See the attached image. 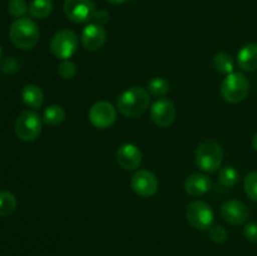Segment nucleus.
<instances>
[{
  "label": "nucleus",
  "mask_w": 257,
  "mask_h": 256,
  "mask_svg": "<svg viewBox=\"0 0 257 256\" xmlns=\"http://www.w3.org/2000/svg\"><path fill=\"white\" fill-rule=\"evenodd\" d=\"M150 92L142 87H132L124 90L117 99V110L127 118L142 115L150 108Z\"/></svg>",
  "instance_id": "nucleus-1"
},
{
  "label": "nucleus",
  "mask_w": 257,
  "mask_h": 256,
  "mask_svg": "<svg viewBox=\"0 0 257 256\" xmlns=\"http://www.w3.org/2000/svg\"><path fill=\"white\" fill-rule=\"evenodd\" d=\"M9 37L15 47L23 50H29L39 42V29L29 18H19L10 27Z\"/></svg>",
  "instance_id": "nucleus-2"
},
{
  "label": "nucleus",
  "mask_w": 257,
  "mask_h": 256,
  "mask_svg": "<svg viewBox=\"0 0 257 256\" xmlns=\"http://www.w3.org/2000/svg\"><path fill=\"white\" fill-rule=\"evenodd\" d=\"M196 165L206 173H215L221 168L223 151L220 143L213 140H205L198 145L195 155Z\"/></svg>",
  "instance_id": "nucleus-3"
},
{
  "label": "nucleus",
  "mask_w": 257,
  "mask_h": 256,
  "mask_svg": "<svg viewBox=\"0 0 257 256\" xmlns=\"http://www.w3.org/2000/svg\"><path fill=\"white\" fill-rule=\"evenodd\" d=\"M250 92V82L242 73L232 72L226 75L221 84V95L228 103H240L245 99Z\"/></svg>",
  "instance_id": "nucleus-4"
},
{
  "label": "nucleus",
  "mask_w": 257,
  "mask_h": 256,
  "mask_svg": "<svg viewBox=\"0 0 257 256\" xmlns=\"http://www.w3.org/2000/svg\"><path fill=\"white\" fill-rule=\"evenodd\" d=\"M42 132V118L34 110H24L15 122V133L24 142H32L39 137Z\"/></svg>",
  "instance_id": "nucleus-5"
},
{
  "label": "nucleus",
  "mask_w": 257,
  "mask_h": 256,
  "mask_svg": "<svg viewBox=\"0 0 257 256\" xmlns=\"http://www.w3.org/2000/svg\"><path fill=\"white\" fill-rule=\"evenodd\" d=\"M78 35L70 29H62L53 35L50 40V50L58 59H69L78 48Z\"/></svg>",
  "instance_id": "nucleus-6"
},
{
  "label": "nucleus",
  "mask_w": 257,
  "mask_h": 256,
  "mask_svg": "<svg viewBox=\"0 0 257 256\" xmlns=\"http://www.w3.org/2000/svg\"><path fill=\"white\" fill-rule=\"evenodd\" d=\"M186 217L188 223L197 230H207L212 226L215 220L211 206L201 200H195L188 203L186 207Z\"/></svg>",
  "instance_id": "nucleus-7"
},
{
  "label": "nucleus",
  "mask_w": 257,
  "mask_h": 256,
  "mask_svg": "<svg viewBox=\"0 0 257 256\" xmlns=\"http://www.w3.org/2000/svg\"><path fill=\"white\" fill-rule=\"evenodd\" d=\"M115 119H117V108L112 103L100 100L90 107L89 120L95 128L105 130L112 127Z\"/></svg>",
  "instance_id": "nucleus-8"
},
{
  "label": "nucleus",
  "mask_w": 257,
  "mask_h": 256,
  "mask_svg": "<svg viewBox=\"0 0 257 256\" xmlns=\"http://www.w3.org/2000/svg\"><path fill=\"white\" fill-rule=\"evenodd\" d=\"M64 14L75 24L87 23L95 12L93 0H64Z\"/></svg>",
  "instance_id": "nucleus-9"
},
{
  "label": "nucleus",
  "mask_w": 257,
  "mask_h": 256,
  "mask_svg": "<svg viewBox=\"0 0 257 256\" xmlns=\"http://www.w3.org/2000/svg\"><path fill=\"white\" fill-rule=\"evenodd\" d=\"M131 187L141 197H152L157 193L160 183L155 173L148 170H140L131 178Z\"/></svg>",
  "instance_id": "nucleus-10"
},
{
  "label": "nucleus",
  "mask_w": 257,
  "mask_h": 256,
  "mask_svg": "<svg viewBox=\"0 0 257 256\" xmlns=\"http://www.w3.org/2000/svg\"><path fill=\"white\" fill-rule=\"evenodd\" d=\"M150 113L155 124H157L158 127L167 128L175 122L177 109H176L175 103L171 99L160 98L153 103Z\"/></svg>",
  "instance_id": "nucleus-11"
},
{
  "label": "nucleus",
  "mask_w": 257,
  "mask_h": 256,
  "mask_svg": "<svg viewBox=\"0 0 257 256\" xmlns=\"http://www.w3.org/2000/svg\"><path fill=\"white\" fill-rule=\"evenodd\" d=\"M221 217L226 223L232 226H238L248 220L250 211L247 206L238 200H228L221 206Z\"/></svg>",
  "instance_id": "nucleus-12"
},
{
  "label": "nucleus",
  "mask_w": 257,
  "mask_h": 256,
  "mask_svg": "<svg viewBox=\"0 0 257 256\" xmlns=\"http://www.w3.org/2000/svg\"><path fill=\"white\" fill-rule=\"evenodd\" d=\"M105 39H107V32L103 28V25L90 23L85 25L83 29L82 35H80V42L82 45L89 52H97L104 45Z\"/></svg>",
  "instance_id": "nucleus-13"
},
{
  "label": "nucleus",
  "mask_w": 257,
  "mask_h": 256,
  "mask_svg": "<svg viewBox=\"0 0 257 256\" xmlns=\"http://www.w3.org/2000/svg\"><path fill=\"white\" fill-rule=\"evenodd\" d=\"M117 162L124 170H136L142 163V152L137 146L132 143H124L117 151Z\"/></svg>",
  "instance_id": "nucleus-14"
},
{
  "label": "nucleus",
  "mask_w": 257,
  "mask_h": 256,
  "mask_svg": "<svg viewBox=\"0 0 257 256\" xmlns=\"http://www.w3.org/2000/svg\"><path fill=\"white\" fill-rule=\"evenodd\" d=\"M211 178L202 173H193L185 180V191L193 197H200L207 193L211 190Z\"/></svg>",
  "instance_id": "nucleus-15"
},
{
  "label": "nucleus",
  "mask_w": 257,
  "mask_h": 256,
  "mask_svg": "<svg viewBox=\"0 0 257 256\" xmlns=\"http://www.w3.org/2000/svg\"><path fill=\"white\" fill-rule=\"evenodd\" d=\"M237 64L245 72L257 70V44L250 43L243 45L237 53Z\"/></svg>",
  "instance_id": "nucleus-16"
},
{
  "label": "nucleus",
  "mask_w": 257,
  "mask_h": 256,
  "mask_svg": "<svg viewBox=\"0 0 257 256\" xmlns=\"http://www.w3.org/2000/svg\"><path fill=\"white\" fill-rule=\"evenodd\" d=\"M22 99L28 107L38 109L42 107L44 102V93L38 85L27 84L22 90Z\"/></svg>",
  "instance_id": "nucleus-17"
},
{
  "label": "nucleus",
  "mask_w": 257,
  "mask_h": 256,
  "mask_svg": "<svg viewBox=\"0 0 257 256\" xmlns=\"http://www.w3.org/2000/svg\"><path fill=\"white\" fill-rule=\"evenodd\" d=\"M65 119V109L59 104H52L48 105L43 113V120L47 123L48 125H54L60 124L63 120Z\"/></svg>",
  "instance_id": "nucleus-18"
},
{
  "label": "nucleus",
  "mask_w": 257,
  "mask_h": 256,
  "mask_svg": "<svg viewBox=\"0 0 257 256\" xmlns=\"http://www.w3.org/2000/svg\"><path fill=\"white\" fill-rule=\"evenodd\" d=\"M53 12L52 0H33L29 5V13L35 19H45Z\"/></svg>",
  "instance_id": "nucleus-19"
},
{
  "label": "nucleus",
  "mask_w": 257,
  "mask_h": 256,
  "mask_svg": "<svg viewBox=\"0 0 257 256\" xmlns=\"http://www.w3.org/2000/svg\"><path fill=\"white\" fill-rule=\"evenodd\" d=\"M240 172L236 170L232 166H226L222 167L218 172V182L223 186V187H233L240 181Z\"/></svg>",
  "instance_id": "nucleus-20"
},
{
  "label": "nucleus",
  "mask_w": 257,
  "mask_h": 256,
  "mask_svg": "<svg viewBox=\"0 0 257 256\" xmlns=\"http://www.w3.org/2000/svg\"><path fill=\"white\" fill-rule=\"evenodd\" d=\"M147 88L151 94L155 95V97H157L160 99V98H165L170 93L171 84L165 78L156 77L148 82Z\"/></svg>",
  "instance_id": "nucleus-21"
},
{
  "label": "nucleus",
  "mask_w": 257,
  "mask_h": 256,
  "mask_svg": "<svg viewBox=\"0 0 257 256\" xmlns=\"http://www.w3.org/2000/svg\"><path fill=\"white\" fill-rule=\"evenodd\" d=\"M213 67L221 74H231L235 68V63H233L232 57L227 53H218L213 58Z\"/></svg>",
  "instance_id": "nucleus-22"
},
{
  "label": "nucleus",
  "mask_w": 257,
  "mask_h": 256,
  "mask_svg": "<svg viewBox=\"0 0 257 256\" xmlns=\"http://www.w3.org/2000/svg\"><path fill=\"white\" fill-rule=\"evenodd\" d=\"M17 208V198L9 191H0V216H8Z\"/></svg>",
  "instance_id": "nucleus-23"
},
{
  "label": "nucleus",
  "mask_w": 257,
  "mask_h": 256,
  "mask_svg": "<svg viewBox=\"0 0 257 256\" xmlns=\"http://www.w3.org/2000/svg\"><path fill=\"white\" fill-rule=\"evenodd\" d=\"M243 187H245L246 195L257 202V171L250 172L246 176L243 180Z\"/></svg>",
  "instance_id": "nucleus-24"
},
{
  "label": "nucleus",
  "mask_w": 257,
  "mask_h": 256,
  "mask_svg": "<svg viewBox=\"0 0 257 256\" xmlns=\"http://www.w3.org/2000/svg\"><path fill=\"white\" fill-rule=\"evenodd\" d=\"M58 73H59V75L63 79H73L75 74H77V65L69 59L62 60L59 65H58Z\"/></svg>",
  "instance_id": "nucleus-25"
},
{
  "label": "nucleus",
  "mask_w": 257,
  "mask_h": 256,
  "mask_svg": "<svg viewBox=\"0 0 257 256\" xmlns=\"http://www.w3.org/2000/svg\"><path fill=\"white\" fill-rule=\"evenodd\" d=\"M8 10L13 17L19 19V18H24V15L29 10V7L25 0H10L8 4Z\"/></svg>",
  "instance_id": "nucleus-26"
},
{
  "label": "nucleus",
  "mask_w": 257,
  "mask_h": 256,
  "mask_svg": "<svg viewBox=\"0 0 257 256\" xmlns=\"http://www.w3.org/2000/svg\"><path fill=\"white\" fill-rule=\"evenodd\" d=\"M210 237L211 240L217 243H223L227 240V231L223 226H211L210 227Z\"/></svg>",
  "instance_id": "nucleus-27"
},
{
  "label": "nucleus",
  "mask_w": 257,
  "mask_h": 256,
  "mask_svg": "<svg viewBox=\"0 0 257 256\" xmlns=\"http://www.w3.org/2000/svg\"><path fill=\"white\" fill-rule=\"evenodd\" d=\"M245 237L251 242L257 243V222H250L243 228Z\"/></svg>",
  "instance_id": "nucleus-28"
},
{
  "label": "nucleus",
  "mask_w": 257,
  "mask_h": 256,
  "mask_svg": "<svg viewBox=\"0 0 257 256\" xmlns=\"http://www.w3.org/2000/svg\"><path fill=\"white\" fill-rule=\"evenodd\" d=\"M92 19L94 20L95 24L103 25V24H105L108 20H109V14H108L105 10H99V12H97V10H95L94 14H93V17H92Z\"/></svg>",
  "instance_id": "nucleus-29"
},
{
  "label": "nucleus",
  "mask_w": 257,
  "mask_h": 256,
  "mask_svg": "<svg viewBox=\"0 0 257 256\" xmlns=\"http://www.w3.org/2000/svg\"><path fill=\"white\" fill-rule=\"evenodd\" d=\"M107 2L110 3V4H113V5H119V4H123L125 0H107Z\"/></svg>",
  "instance_id": "nucleus-30"
},
{
  "label": "nucleus",
  "mask_w": 257,
  "mask_h": 256,
  "mask_svg": "<svg viewBox=\"0 0 257 256\" xmlns=\"http://www.w3.org/2000/svg\"><path fill=\"white\" fill-rule=\"evenodd\" d=\"M252 147H253V150H255L257 152V132L255 133V136L252 137Z\"/></svg>",
  "instance_id": "nucleus-31"
},
{
  "label": "nucleus",
  "mask_w": 257,
  "mask_h": 256,
  "mask_svg": "<svg viewBox=\"0 0 257 256\" xmlns=\"http://www.w3.org/2000/svg\"><path fill=\"white\" fill-rule=\"evenodd\" d=\"M0 58H2V48H0Z\"/></svg>",
  "instance_id": "nucleus-32"
}]
</instances>
